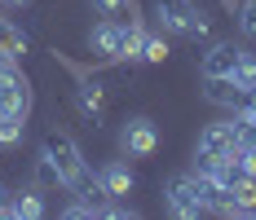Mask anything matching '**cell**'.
I'll use <instances>...</instances> for the list:
<instances>
[{"instance_id":"1","label":"cell","mask_w":256,"mask_h":220,"mask_svg":"<svg viewBox=\"0 0 256 220\" xmlns=\"http://www.w3.org/2000/svg\"><path fill=\"white\" fill-rule=\"evenodd\" d=\"M164 203H168V212L181 216V220L208 216V190H204V181H199V172H177V176L164 185Z\"/></svg>"},{"instance_id":"2","label":"cell","mask_w":256,"mask_h":220,"mask_svg":"<svg viewBox=\"0 0 256 220\" xmlns=\"http://www.w3.org/2000/svg\"><path fill=\"white\" fill-rule=\"evenodd\" d=\"M154 18L164 31L186 35V40H204L208 35V18L190 4V0H154Z\"/></svg>"},{"instance_id":"3","label":"cell","mask_w":256,"mask_h":220,"mask_svg":"<svg viewBox=\"0 0 256 220\" xmlns=\"http://www.w3.org/2000/svg\"><path fill=\"white\" fill-rule=\"evenodd\" d=\"M238 119H221V123H208L204 132H199V141H194V159L199 163H212V159H230L238 154Z\"/></svg>"},{"instance_id":"4","label":"cell","mask_w":256,"mask_h":220,"mask_svg":"<svg viewBox=\"0 0 256 220\" xmlns=\"http://www.w3.org/2000/svg\"><path fill=\"white\" fill-rule=\"evenodd\" d=\"M0 115H31V79L22 62H0Z\"/></svg>"},{"instance_id":"5","label":"cell","mask_w":256,"mask_h":220,"mask_svg":"<svg viewBox=\"0 0 256 220\" xmlns=\"http://www.w3.org/2000/svg\"><path fill=\"white\" fill-rule=\"evenodd\" d=\"M120 150H124L128 159H150L154 150H159V128H154V119H146V115L124 119V128H120Z\"/></svg>"},{"instance_id":"6","label":"cell","mask_w":256,"mask_h":220,"mask_svg":"<svg viewBox=\"0 0 256 220\" xmlns=\"http://www.w3.org/2000/svg\"><path fill=\"white\" fill-rule=\"evenodd\" d=\"M124 26L128 22H120V18H102L88 31V49L98 57H106V62H120V53H124Z\"/></svg>"},{"instance_id":"7","label":"cell","mask_w":256,"mask_h":220,"mask_svg":"<svg viewBox=\"0 0 256 220\" xmlns=\"http://www.w3.org/2000/svg\"><path fill=\"white\" fill-rule=\"evenodd\" d=\"M98 185H102V194H106V203H115V198H128L132 190H137V176H132V168L128 163H106L102 172H98Z\"/></svg>"},{"instance_id":"8","label":"cell","mask_w":256,"mask_h":220,"mask_svg":"<svg viewBox=\"0 0 256 220\" xmlns=\"http://www.w3.org/2000/svg\"><path fill=\"white\" fill-rule=\"evenodd\" d=\"M238 44H230V40H221V44H212V49L204 53V62H199V71H204V79H230L234 62H238Z\"/></svg>"},{"instance_id":"9","label":"cell","mask_w":256,"mask_h":220,"mask_svg":"<svg viewBox=\"0 0 256 220\" xmlns=\"http://www.w3.org/2000/svg\"><path fill=\"white\" fill-rule=\"evenodd\" d=\"M4 216H14V220H40V216H44V198H40V190H36V185H26V190H9Z\"/></svg>"},{"instance_id":"10","label":"cell","mask_w":256,"mask_h":220,"mask_svg":"<svg viewBox=\"0 0 256 220\" xmlns=\"http://www.w3.org/2000/svg\"><path fill=\"white\" fill-rule=\"evenodd\" d=\"M76 110H80L88 123L102 119V110H106V88L98 84V79H80V88H76Z\"/></svg>"},{"instance_id":"11","label":"cell","mask_w":256,"mask_h":220,"mask_svg":"<svg viewBox=\"0 0 256 220\" xmlns=\"http://www.w3.org/2000/svg\"><path fill=\"white\" fill-rule=\"evenodd\" d=\"M212 106H226V110H243L248 101V88H238L234 79H208V93H204Z\"/></svg>"},{"instance_id":"12","label":"cell","mask_w":256,"mask_h":220,"mask_svg":"<svg viewBox=\"0 0 256 220\" xmlns=\"http://www.w3.org/2000/svg\"><path fill=\"white\" fill-rule=\"evenodd\" d=\"M230 216H256V176H238L230 185Z\"/></svg>"},{"instance_id":"13","label":"cell","mask_w":256,"mask_h":220,"mask_svg":"<svg viewBox=\"0 0 256 220\" xmlns=\"http://www.w3.org/2000/svg\"><path fill=\"white\" fill-rule=\"evenodd\" d=\"M26 57V35L18 22L0 18V62H22Z\"/></svg>"},{"instance_id":"14","label":"cell","mask_w":256,"mask_h":220,"mask_svg":"<svg viewBox=\"0 0 256 220\" xmlns=\"http://www.w3.org/2000/svg\"><path fill=\"white\" fill-rule=\"evenodd\" d=\"M31 181H36V190H40V194H58V190H66V185H62V176H58V168H53L44 154L36 159V172H31Z\"/></svg>"},{"instance_id":"15","label":"cell","mask_w":256,"mask_h":220,"mask_svg":"<svg viewBox=\"0 0 256 220\" xmlns=\"http://www.w3.org/2000/svg\"><path fill=\"white\" fill-rule=\"evenodd\" d=\"M142 49H146V26L128 22L124 26V53H120V62H142Z\"/></svg>"},{"instance_id":"16","label":"cell","mask_w":256,"mask_h":220,"mask_svg":"<svg viewBox=\"0 0 256 220\" xmlns=\"http://www.w3.org/2000/svg\"><path fill=\"white\" fill-rule=\"evenodd\" d=\"M93 9L102 18H120V22H137V0H93Z\"/></svg>"},{"instance_id":"17","label":"cell","mask_w":256,"mask_h":220,"mask_svg":"<svg viewBox=\"0 0 256 220\" xmlns=\"http://www.w3.org/2000/svg\"><path fill=\"white\" fill-rule=\"evenodd\" d=\"M230 79L238 84V88H248V93H252V88H256V53H248V49L238 53V62H234Z\"/></svg>"},{"instance_id":"18","label":"cell","mask_w":256,"mask_h":220,"mask_svg":"<svg viewBox=\"0 0 256 220\" xmlns=\"http://www.w3.org/2000/svg\"><path fill=\"white\" fill-rule=\"evenodd\" d=\"M22 132H26V119H22V115H0V150L18 146Z\"/></svg>"},{"instance_id":"19","label":"cell","mask_w":256,"mask_h":220,"mask_svg":"<svg viewBox=\"0 0 256 220\" xmlns=\"http://www.w3.org/2000/svg\"><path fill=\"white\" fill-rule=\"evenodd\" d=\"M168 40H164V35H146V49H142V62H154V66H159V62H168Z\"/></svg>"},{"instance_id":"20","label":"cell","mask_w":256,"mask_h":220,"mask_svg":"<svg viewBox=\"0 0 256 220\" xmlns=\"http://www.w3.org/2000/svg\"><path fill=\"white\" fill-rule=\"evenodd\" d=\"M238 26H243V35L256 40V0H248V4L238 9Z\"/></svg>"},{"instance_id":"21","label":"cell","mask_w":256,"mask_h":220,"mask_svg":"<svg viewBox=\"0 0 256 220\" xmlns=\"http://www.w3.org/2000/svg\"><path fill=\"white\" fill-rule=\"evenodd\" d=\"M234 115H238L243 123H252V128H256V88L248 93V101H243V110H234Z\"/></svg>"},{"instance_id":"22","label":"cell","mask_w":256,"mask_h":220,"mask_svg":"<svg viewBox=\"0 0 256 220\" xmlns=\"http://www.w3.org/2000/svg\"><path fill=\"white\" fill-rule=\"evenodd\" d=\"M4 203H9V190L0 185V216H4Z\"/></svg>"},{"instance_id":"23","label":"cell","mask_w":256,"mask_h":220,"mask_svg":"<svg viewBox=\"0 0 256 220\" xmlns=\"http://www.w3.org/2000/svg\"><path fill=\"white\" fill-rule=\"evenodd\" d=\"M9 4H31V0H9Z\"/></svg>"}]
</instances>
